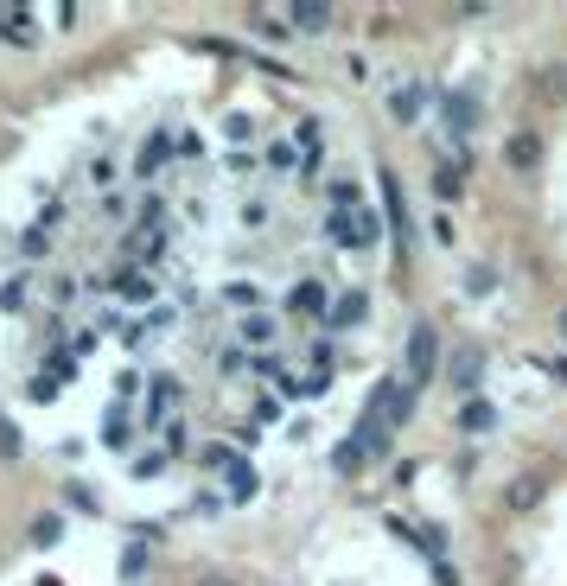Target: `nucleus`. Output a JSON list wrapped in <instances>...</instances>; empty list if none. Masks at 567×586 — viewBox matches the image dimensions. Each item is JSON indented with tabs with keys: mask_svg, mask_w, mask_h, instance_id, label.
Returning a JSON list of instances; mask_svg holds the SVG:
<instances>
[{
	"mask_svg": "<svg viewBox=\"0 0 567 586\" xmlns=\"http://www.w3.org/2000/svg\"><path fill=\"white\" fill-rule=\"evenodd\" d=\"M434 364H440V332L434 325H415L408 332V389L434 383Z\"/></svg>",
	"mask_w": 567,
	"mask_h": 586,
	"instance_id": "nucleus-1",
	"label": "nucleus"
},
{
	"mask_svg": "<svg viewBox=\"0 0 567 586\" xmlns=\"http://www.w3.org/2000/svg\"><path fill=\"white\" fill-rule=\"evenodd\" d=\"M376 179H383V204H389V223H395V249L408 255V243H415V230H408V198H402V179H395L389 166L376 172Z\"/></svg>",
	"mask_w": 567,
	"mask_h": 586,
	"instance_id": "nucleus-2",
	"label": "nucleus"
},
{
	"mask_svg": "<svg viewBox=\"0 0 567 586\" xmlns=\"http://www.w3.org/2000/svg\"><path fill=\"white\" fill-rule=\"evenodd\" d=\"M332 236L351 249H370L376 243V217L370 211H332Z\"/></svg>",
	"mask_w": 567,
	"mask_h": 586,
	"instance_id": "nucleus-3",
	"label": "nucleus"
},
{
	"mask_svg": "<svg viewBox=\"0 0 567 586\" xmlns=\"http://www.w3.org/2000/svg\"><path fill=\"white\" fill-rule=\"evenodd\" d=\"M504 160L517 166V172H536V166H542V141H536L529 128H517V134L504 141Z\"/></svg>",
	"mask_w": 567,
	"mask_h": 586,
	"instance_id": "nucleus-4",
	"label": "nucleus"
},
{
	"mask_svg": "<svg viewBox=\"0 0 567 586\" xmlns=\"http://www.w3.org/2000/svg\"><path fill=\"white\" fill-rule=\"evenodd\" d=\"M542 497H548V478H542V472H523L517 485H510V497H504V504H510V510H536Z\"/></svg>",
	"mask_w": 567,
	"mask_h": 586,
	"instance_id": "nucleus-5",
	"label": "nucleus"
},
{
	"mask_svg": "<svg viewBox=\"0 0 567 586\" xmlns=\"http://www.w3.org/2000/svg\"><path fill=\"white\" fill-rule=\"evenodd\" d=\"M478 364H485V357H478L472 344H466V351H453V389H459V395L478 389Z\"/></svg>",
	"mask_w": 567,
	"mask_h": 586,
	"instance_id": "nucleus-6",
	"label": "nucleus"
},
{
	"mask_svg": "<svg viewBox=\"0 0 567 586\" xmlns=\"http://www.w3.org/2000/svg\"><path fill=\"white\" fill-rule=\"evenodd\" d=\"M0 39H7V45H32V13L0 7Z\"/></svg>",
	"mask_w": 567,
	"mask_h": 586,
	"instance_id": "nucleus-7",
	"label": "nucleus"
},
{
	"mask_svg": "<svg viewBox=\"0 0 567 586\" xmlns=\"http://www.w3.org/2000/svg\"><path fill=\"white\" fill-rule=\"evenodd\" d=\"M287 20H294V32H325V26H332V7H319V0H300Z\"/></svg>",
	"mask_w": 567,
	"mask_h": 586,
	"instance_id": "nucleus-8",
	"label": "nucleus"
},
{
	"mask_svg": "<svg viewBox=\"0 0 567 586\" xmlns=\"http://www.w3.org/2000/svg\"><path fill=\"white\" fill-rule=\"evenodd\" d=\"M485 427H497L491 402H466V408H459V434H485Z\"/></svg>",
	"mask_w": 567,
	"mask_h": 586,
	"instance_id": "nucleus-9",
	"label": "nucleus"
},
{
	"mask_svg": "<svg viewBox=\"0 0 567 586\" xmlns=\"http://www.w3.org/2000/svg\"><path fill=\"white\" fill-rule=\"evenodd\" d=\"M536 90L548 102H567V64H548V71H536Z\"/></svg>",
	"mask_w": 567,
	"mask_h": 586,
	"instance_id": "nucleus-10",
	"label": "nucleus"
},
{
	"mask_svg": "<svg viewBox=\"0 0 567 586\" xmlns=\"http://www.w3.org/2000/svg\"><path fill=\"white\" fill-rule=\"evenodd\" d=\"M26 536L39 542V548H51V542H64V516H51V510H45V516H32V529H26Z\"/></svg>",
	"mask_w": 567,
	"mask_h": 586,
	"instance_id": "nucleus-11",
	"label": "nucleus"
},
{
	"mask_svg": "<svg viewBox=\"0 0 567 586\" xmlns=\"http://www.w3.org/2000/svg\"><path fill=\"white\" fill-rule=\"evenodd\" d=\"M262 491V478H255V465H230V497L243 504V497H255Z\"/></svg>",
	"mask_w": 567,
	"mask_h": 586,
	"instance_id": "nucleus-12",
	"label": "nucleus"
},
{
	"mask_svg": "<svg viewBox=\"0 0 567 586\" xmlns=\"http://www.w3.org/2000/svg\"><path fill=\"white\" fill-rule=\"evenodd\" d=\"M364 313H370V300H364V293H345V300L332 306V325H357Z\"/></svg>",
	"mask_w": 567,
	"mask_h": 586,
	"instance_id": "nucleus-13",
	"label": "nucleus"
},
{
	"mask_svg": "<svg viewBox=\"0 0 567 586\" xmlns=\"http://www.w3.org/2000/svg\"><path fill=\"white\" fill-rule=\"evenodd\" d=\"M294 313H325V287L319 281H300L294 287Z\"/></svg>",
	"mask_w": 567,
	"mask_h": 586,
	"instance_id": "nucleus-14",
	"label": "nucleus"
},
{
	"mask_svg": "<svg viewBox=\"0 0 567 586\" xmlns=\"http://www.w3.org/2000/svg\"><path fill=\"white\" fill-rule=\"evenodd\" d=\"M446 128H453V134L472 128V96H446Z\"/></svg>",
	"mask_w": 567,
	"mask_h": 586,
	"instance_id": "nucleus-15",
	"label": "nucleus"
},
{
	"mask_svg": "<svg viewBox=\"0 0 567 586\" xmlns=\"http://www.w3.org/2000/svg\"><path fill=\"white\" fill-rule=\"evenodd\" d=\"M389 115H395V122H415V115H421V90H395L389 96Z\"/></svg>",
	"mask_w": 567,
	"mask_h": 586,
	"instance_id": "nucleus-16",
	"label": "nucleus"
},
{
	"mask_svg": "<svg viewBox=\"0 0 567 586\" xmlns=\"http://www.w3.org/2000/svg\"><path fill=\"white\" fill-rule=\"evenodd\" d=\"M249 26H255V39H268V45H281L287 32H294V26H281V20H274V13H249Z\"/></svg>",
	"mask_w": 567,
	"mask_h": 586,
	"instance_id": "nucleus-17",
	"label": "nucleus"
},
{
	"mask_svg": "<svg viewBox=\"0 0 567 586\" xmlns=\"http://www.w3.org/2000/svg\"><path fill=\"white\" fill-rule=\"evenodd\" d=\"M434 192H440V198H459V192H466V172H459V166H440V172H434Z\"/></svg>",
	"mask_w": 567,
	"mask_h": 586,
	"instance_id": "nucleus-18",
	"label": "nucleus"
},
{
	"mask_svg": "<svg viewBox=\"0 0 567 586\" xmlns=\"http://www.w3.org/2000/svg\"><path fill=\"white\" fill-rule=\"evenodd\" d=\"M281 389L287 395H325V389H332V376H287Z\"/></svg>",
	"mask_w": 567,
	"mask_h": 586,
	"instance_id": "nucleus-19",
	"label": "nucleus"
},
{
	"mask_svg": "<svg viewBox=\"0 0 567 586\" xmlns=\"http://www.w3.org/2000/svg\"><path fill=\"white\" fill-rule=\"evenodd\" d=\"M160 160H166V134H153V141L141 147V179H147V172H153V166H160Z\"/></svg>",
	"mask_w": 567,
	"mask_h": 586,
	"instance_id": "nucleus-20",
	"label": "nucleus"
},
{
	"mask_svg": "<svg viewBox=\"0 0 567 586\" xmlns=\"http://www.w3.org/2000/svg\"><path fill=\"white\" fill-rule=\"evenodd\" d=\"M497 287V268H472L466 274V293H491Z\"/></svg>",
	"mask_w": 567,
	"mask_h": 586,
	"instance_id": "nucleus-21",
	"label": "nucleus"
},
{
	"mask_svg": "<svg viewBox=\"0 0 567 586\" xmlns=\"http://www.w3.org/2000/svg\"><path fill=\"white\" fill-rule=\"evenodd\" d=\"M243 338L249 344H268L274 338V319H243Z\"/></svg>",
	"mask_w": 567,
	"mask_h": 586,
	"instance_id": "nucleus-22",
	"label": "nucleus"
},
{
	"mask_svg": "<svg viewBox=\"0 0 567 586\" xmlns=\"http://www.w3.org/2000/svg\"><path fill=\"white\" fill-rule=\"evenodd\" d=\"M20 453V434H13V421H0V459H13Z\"/></svg>",
	"mask_w": 567,
	"mask_h": 586,
	"instance_id": "nucleus-23",
	"label": "nucleus"
},
{
	"mask_svg": "<svg viewBox=\"0 0 567 586\" xmlns=\"http://www.w3.org/2000/svg\"><path fill=\"white\" fill-rule=\"evenodd\" d=\"M542 370H548V376H555V383L567 389V357H561V364H555V357H548V364H542Z\"/></svg>",
	"mask_w": 567,
	"mask_h": 586,
	"instance_id": "nucleus-24",
	"label": "nucleus"
},
{
	"mask_svg": "<svg viewBox=\"0 0 567 586\" xmlns=\"http://www.w3.org/2000/svg\"><path fill=\"white\" fill-rule=\"evenodd\" d=\"M555 338H567V306H561V313H555Z\"/></svg>",
	"mask_w": 567,
	"mask_h": 586,
	"instance_id": "nucleus-25",
	"label": "nucleus"
},
{
	"mask_svg": "<svg viewBox=\"0 0 567 586\" xmlns=\"http://www.w3.org/2000/svg\"><path fill=\"white\" fill-rule=\"evenodd\" d=\"M198 586H230V580H217V574H204V580H198Z\"/></svg>",
	"mask_w": 567,
	"mask_h": 586,
	"instance_id": "nucleus-26",
	"label": "nucleus"
},
{
	"mask_svg": "<svg viewBox=\"0 0 567 586\" xmlns=\"http://www.w3.org/2000/svg\"><path fill=\"white\" fill-rule=\"evenodd\" d=\"M39 586H64V580H51V574H45V580H39Z\"/></svg>",
	"mask_w": 567,
	"mask_h": 586,
	"instance_id": "nucleus-27",
	"label": "nucleus"
}]
</instances>
